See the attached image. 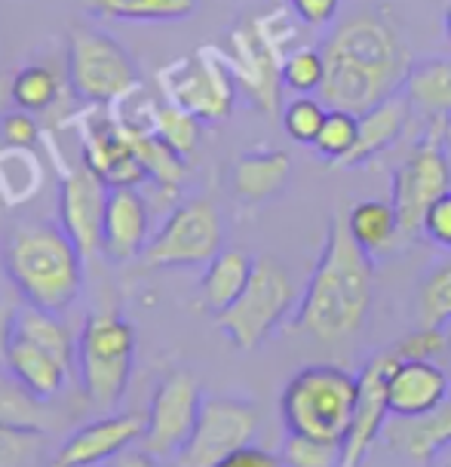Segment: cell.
<instances>
[{"label": "cell", "mask_w": 451, "mask_h": 467, "mask_svg": "<svg viewBox=\"0 0 451 467\" xmlns=\"http://www.w3.org/2000/svg\"><path fill=\"white\" fill-rule=\"evenodd\" d=\"M325 78L320 99L332 111L365 114L405 89L412 49L387 13L356 10L341 19L320 47Z\"/></svg>", "instance_id": "6da1fadb"}, {"label": "cell", "mask_w": 451, "mask_h": 467, "mask_svg": "<svg viewBox=\"0 0 451 467\" xmlns=\"http://www.w3.org/2000/svg\"><path fill=\"white\" fill-rule=\"evenodd\" d=\"M374 302V262L354 240L347 215L335 213L325 228L320 262L301 298L295 329L323 345L354 338L369 320Z\"/></svg>", "instance_id": "7a4b0ae2"}, {"label": "cell", "mask_w": 451, "mask_h": 467, "mask_svg": "<svg viewBox=\"0 0 451 467\" xmlns=\"http://www.w3.org/2000/svg\"><path fill=\"white\" fill-rule=\"evenodd\" d=\"M0 265L25 305L40 311L62 317L83 292L87 258L56 222L25 219L10 224L0 246Z\"/></svg>", "instance_id": "3957f363"}, {"label": "cell", "mask_w": 451, "mask_h": 467, "mask_svg": "<svg viewBox=\"0 0 451 467\" xmlns=\"http://www.w3.org/2000/svg\"><path fill=\"white\" fill-rule=\"evenodd\" d=\"M359 375L332 363L304 366L289 379L280 397V415L289 433L341 443L354 421Z\"/></svg>", "instance_id": "277c9868"}, {"label": "cell", "mask_w": 451, "mask_h": 467, "mask_svg": "<svg viewBox=\"0 0 451 467\" xmlns=\"http://www.w3.org/2000/svg\"><path fill=\"white\" fill-rule=\"evenodd\" d=\"M77 369L83 394L102 412L123 400L136 363V332L117 307H102L83 320L77 336Z\"/></svg>", "instance_id": "5b68a950"}, {"label": "cell", "mask_w": 451, "mask_h": 467, "mask_svg": "<svg viewBox=\"0 0 451 467\" xmlns=\"http://www.w3.org/2000/svg\"><path fill=\"white\" fill-rule=\"evenodd\" d=\"M65 80L80 102L111 105L138 87V68L127 49L105 31L74 25L68 31Z\"/></svg>", "instance_id": "8992f818"}, {"label": "cell", "mask_w": 451, "mask_h": 467, "mask_svg": "<svg viewBox=\"0 0 451 467\" xmlns=\"http://www.w3.org/2000/svg\"><path fill=\"white\" fill-rule=\"evenodd\" d=\"M292 305H295V283L289 271L273 258H255V271L246 289L231 307L215 314V323L233 348L255 350L286 320Z\"/></svg>", "instance_id": "52a82bcc"}, {"label": "cell", "mask_w": 451, "mask_h": 467, "mask_svg": "<svg viewBox=\"0 0 451 467\" xmlns=\"http://www.w3.org/2000/svg\"><path fill=\"white\" fill-rule=\"evenodd\" d=\"M451 191V161L446 141V117H433L427 139H421L394 172V203L403 240L424 234V219L436 200Z\"/></svg>", "instance_id": "ba28073f"}, {"label": "cell", "mask_w": 451, "mask_h": 467, "mask_svg": "<svg viewBox=\"0 0 451 467\" xmlns=\"http://www.w3.org/2000/svg\"><path fill=\"white\" fill-rule=\"evenodd\" d=\"M224 222L212 200L194 197L179 203L160 231L148 240L141 265L145 268H197L221 253Z\"/></svg>", "instance_id": "9c48e42d"}, {"label": "cell", "mask_w": 451, "mask_h": 467, "mask_svg": "<svg viewBox=\"0 0 451 467\" xmlns=\"http://www.w3.org/2000/svg\"><path fill=\"white\" fill-rule=\"evenodd\" d=\"M160 89L169 102L200 117L203 123H219L231 114L237 99V80L221 49H200L188 58H175L160 71Z\"/></svg>", "instance_id": "30bf717a"}, {"label": "cell", "mask_w": 451, "mask_h": 467, "mask_svg": "<svg viewBox=\"0 0 451 467\" xmlns=\"http://www.w3.org/2000/svg\"><path fill=\"white\" fill-rule=\"evenodd\" d=\"M200 409H203V390H200L197 375L185 369L169 372L150 397L141 449L157 462L179 458L200 421Z\"/></svg>", "instance_id": "8fae6325"}, {"label": "cell", "mask_w": 451, "mask_h": 467, "mask_svg": "<svg viewBox=\"0 0 451 467\" xmlns=\"http://www.w3.org/2000/svg\"><path fill=\"white\" fill-rule=\"evenodd\" d=\"M258 431V409L246 400L209 397L200 409V421L188 446L175 458V467H219L231 452L252 443Z\"/></svg>", "instance_id": "7c38bea8"}, {"label": "cell", "mask_w": 451, "mask_h": 467, "mask_svg": "<svg viewBox=\"0 0 451 467\" xmlns=\"http://www.w3.org/2000/svg\"><path fill=\"white\" fill-rule=\"evenodd\" d=\"M228 58L237 89H243L246 99L261 114H273L280 108L282 87V56L267 44L258 22H243L228 35V47L221 49Z\"/></svg>", "instance_id": "4fadbf2b"}, {"label": "cell", "mask_w": 451, "mask_h": 467, "mask_svg": "<svg viewBox=\"0 0 451 467\" xmlns=\"http://www.w3.org/2000/svg\"><path fill=\"white\" fill-rule=\"evenodd\" d=\"M399 363L396 348L381 350L359 372V400L354 421L347 428V437L341 440V467H363L365 455L374 446V440L381 437L384 424L390 419V397H387V381L394 366Z\"/></svg>", "instance_id": "5bb4252c"}, {"label": "cell", "mask_w": 451, "mask_h": 467, "mask_svg": "<svg viewBox=\"0 0 451 467\" xmlns=\"http://www.w3.org/2000/svg\"><path fill=\"white\" fill-rule=\"evenodd\" d=\"M111 185L87 163L71 170L58 185V224L68 231L83 258L102 255V224Z\"/></svg>", "instance_id": "9a60e30c"}, {"label": "cell", "mask_w": 451, "mask_h": 467, "mask_svg": "<svg viewBox=\"0 0 451 467\" xmlns=\"http://www.w3.org/2000/svg\"><path fill=\"white\" fill-rule=\"evenodd\" d=\"M145 421L138 412H114L83 424L53 455V467H96L111 462L145 437Z\"/></svg>", "instance_id": "2e32d148"}, {"label": "cell", "mask_w": 451, "mask_h": 467, "mask_svg": "<svg viewBox=\"0 0 451 467\" xmlns=\"http://www.w3.org/2000/svg\"><path fill=\"white\" fill-rule=\"evenodd\" d=\"M83 161L111 188H136L141 182H148L136 157V148H132L129 130L114 117L89 120V130L83 136Z\"/></svg>", "instance_id": "e0dca14e"}, {"label": "cell", "mask_w": 451, "mask_h": 467, "mask_svg": "<svg viewBox=\"0 0 451 467\" xmlns=\"http://www.w3.org/2000/svg\"><path fill=\"white\" fill-rule=\"evenodd\" d=\"M148 246V200L138 188H111L102 224V255L111 262L141 258Z\"/></svg>", "instance_id": "ac0fdd59"}, {"label": "cell", "mask_w": 451, "mask_h": 467, "mask_svg": "<svg viewBox=\"0 0 451 467\" xmlns=\"http://www.w3.org/2000/svg\"><path fill=\"white\" fill-rule=\"evenodd\" d=\"M451 394V375L439 369L433 360H403L394 366L387 381V397H390V415H424L430 409H436L442 400Z\"/></svg>", "instance_id": "d6986e66"}, {"label": "cell", "mask_w": 451, "mask_h": 467, "mask_svg": "<svg viewBox=\"0 0 451 467\" xmlns=\"http://www.w3.org/2000/svg\"><path fill=\"white\" fill-rule=\"evenodd\" d=\"M381 440L396 452L408 455L412 462L427 464L430 458H436L442 449L451 446V394L424 415H412V419L394 415V421L384 424Z\"/></svg>", "instance_id": "ffe728a7"}, {"label": "cell", "mask_w": 451, "mask_h": 467, "mask_svg": "<svg viewBox=\"0 0 451 467\" xmlns=\"http://www.w3.org/2000/svg\"><path fill=\"white\" fill-rule=\"evenodd\" d=\"M0 366H6V372H10L31 397H37L40 403H49V400H56L62 394L65 385H68V372H71V366L58 360L56 354H49V350L35 345V341H25L19 336H13Z\"/></svg>", "instance_id": "44dd1931"}, {"label": "cell", "mask_w": 451, "mask_h": 467, "mask_svg": "<svg viewBox=\"0 0 451 467\" xmlns=\"http://www.w3.org/2000/svg\"><path fill=\"white\" fill-rule=\"evenodd\" d=\"M408 117H412V102H408L405 93L384 99L372 111L359 114L356 145L338 166H363V163H369L372 157L384 154L405 132Z\"/></svg>", "instance_id": "7402d4cb"}, {"label": "cell", "mask_w": 451, "mask_h": 467, "mask_svg": "<svg viewBox=\"0 0 451 467\" xmlns=\"http://www.w3.org/2000/svg\"><path fill=\"white\" fill-rule=\"evenodd\" d=\"M292 161L286 151H246L233 161L231 170V188L243 203H264V200L277 197L289 185Z\"/></svg>", "instance_id": "603a6c76"}, {"label": "cell", "mask_w": 451, "mask_h": 467, "mask_svg": "<svg viewBox=\"0 0 451 467\" xmlns=\"http://www.w3.org/2000/svg\"><path fill=\"white\" fill-rule=\"evenodd\" d=\"M255 271V258L246 249H221L212 262L206 265L203 283H200V298L212 314H221L240 298L249 277Z\"/></svg>", "instance_id": "cb8c5ba5"}, {"label": "cell", "mask_w": 451, "mask_h": 467, "mask_svg": "<svg viewBox=\"0 0 451 467\" xmlns=\"http://www.w3.org/2000/svg\"><path fill=\"white\" fill-rule=\"evenodd\" d=\"M403 93L417 111L433 117H448L451 114V58L436 56L424 58V62L412 65V74L405 80Z\"/></svg>", "instance_id": "d4e9b609"}, {"label": "cell", "mask_w": 451, "mask_h": 467, "mask_svg": "<svg viewBox=\"0 0 451 467\" xmlns=\"http://www.w3.org/2000/svg\"><path fill=\"white\" fill-rule=\"evenodd\" d=\"M347 228L369 255L390 253L403 240L394 203H384V200H363V203H356L347 213Z\"/></svg>", "instance_id": "484cf974"}, {"label": "cell", "mask_w": 451, "mask_h": 467, "mask_svg": "<svg viewBox=\"0 0 451 467\" xmlns=\"http://www.w3.org/2000/svg\"><path fill=\"white\" fill-rule=\"evenodd\" d=\"M129 139H132V148H136L141 170H145V179L154 182L160 191L175 194L188 175L185 157L166 145L154 130H129Z\"/></svg>", "instance_id": "4316f807"}, {"label": "cell", "mask_w": 451, "mask_h": 467, "mask_svg": "<svg viewBox=\"0 0 451 467\" xmlns=\"http://www.w3.org/2000/svg\"><path fill=\"white\" fill-rule=\"evenodd\" d=\"M83 10L120 22H181L197 13L200 0H80Z\"/></svg>", "instance_id": "83f0119b"}, {"label": "cell", "mask_w": 451, "mask_h": 467, "mask_svg": "<svg viewBox=\"0 0 451 467\" xmlns=\"http://www.w3.org/2000/svg\"><path fill=\"white\" fill-rule=\"evenodd\" d=\"M65 87H68V80L58 78L49 65H25V68L10 74V102L22 111L44 114L62 99Z\"/></svg>", "instance_id": "f1b7e54d"}, {"label": "cell", "mask_w": 451, "mask_h": 467, "mask_svg": "<svg viewBox=\"0 0 451 467\" xmlns=\"http://www.w3.org/2000/svg\"><path fill=\"white\" fill-rule=\"evenodd\" d=\"M15 336L25 338V341H35L49 354H56L62 363L74 360V348L71 345V336H68V327L62 323L58 314H49V311H40V307H31L25 305L19 307V317H15Z\"/></svg>", "instance_id": "f546056e"}, {"label": "cell", "mask_w": 451, "mask_h": 467, "mask_svg": "<svg viewBox=\"0 0 451 467\" xmlns=\"http://www.w3.org/2000/svg\"><path fill=\"white\" fill-rule=\"evenodd\" d=\"M415 314H417V327L446 329L451 323V258L433 265L424 274L415 298Z\"/></svg>", "instance_id": "4dcf8cb0"}, {"label": "cell", "mask_w": 451, "mask_h": 467, "mask_svg": "<svg viewBox=\"0 0 451 467\" xmlns=\"http://www.w3.org/2000/svg\"><path fill=\"white\" fill-rule=\"evenodd\" d=\"M154 132L169 148H175L181 157H188V154H194L197 145H200V136H203V120L194 117L190 111H185L181 105L163 99V102L157 105V114H154Z\"/></svg>", "instance_id": "1f68e13d"}, {"label": "cell", "mask_w": 451, "mask_h": 467, "mask_svg": "<svg viewBox=\"0 0 451 467\" xmlns=\"http://www.w3.org/2000/svg\"><path fill=\"white\" fill-rule=\"evenodd\" d=\"M37 397H31L19 381L0 369V424H13V428H44V409Z\"/></svg>", "instance_id": "d6a6232c"}, {"label": "cell", "mask_w": 451, "mask_h": 467, "mask_svg": "<svg viewBox=\"0 0 451 467\" xmlns=\"http://www.w3.org/2000/svg\"><path fill=\"white\" fill-rule=\"evenodd\" d=\"M325 78V62L323 53L313 47H298L282 58V87L292 89L298 96L320 93Z\"/></svg>", "instance_id": "836d02e7"}, {"label": "cell", "mask_w": 451, "mask_h": 467, "mask_svg": "<svg viewBox=\"0 0 451 467\" xmlns=\"http://www.w3.org/2000/svg\"><path fill=\"white\" fill-rule=\"evenodd\" d=\"M280 462L282 467H341V443L289 433Z\"/></svg>", "instance_id": "e575fe53"}, {"label": "cell", "mask_w": 451, "mask_h": 467, "mask_svg": "<svg viewBox=\"0 0 451 467\" xmlns=\"http://www.w3.org/2000/svg\"><path fill=\"white\" fill-rule=\"evenodd\" d=\"M356 132H359V117L356 114L332 111L329 108V114H325V123H323L320 136H316V141H313V148L323 157H329L332 163H341L350 151H354Z\"/></svg>", "instance_id": "d590c367"}, {"label": "cell", "mask_w": 451, "mask_h": 467, "mask_svg": "<svg viewBox=\"0 0 451 467\" xmlns=\"http://www.w3.org/2000/svg\"><path fill=\"white\" fill-rule=\"evenodd\" d=\"M44 455V428L0 424V467H35Z\"/></svg>", "instance_id": "8d00e7d4"}, {"label": "cell", "mask_w": 451, "mask_h": 467, "mask_svg": "<svg viewBox=\"0 0 451 467\" xmlns=\"http://www.w3.org/2000/svg\"><path fill=\"white\" fill-rule=\"evenodd\" d=\"M325 114H329V108H325L323 99L298 96V99H292L286 105V111H282V127H286L289 139L301 141V145H313L325 123Z\"/></svg>", "instance_id": "74e56055"}, {"label": "cell", "mask_w": 451, "mask_h": 467, "mask_svg": "<svg viewBox=\"0 0 451 467\" xmlns=\"http://www.w3.org/2000/svg\"><path fill=\"white\" fill-rule=\"evenodd\" d=\"M442 350H448V336L436 327H417L396 345V354L403 360H433Z\"/></svg>", "instance_id": "f35d334b"}, {"label": "cell", "mask_w": 451, "mask_h": 467, "mask_svg": "<svg viewBox=\"0 0 451 467\" xmlns=\"http://www.w3.org/2000/svg\"><path fill=\"white\" fill-rule=\"evenodd\" d=\"M0 136H4V141L10 148H19V151H22V148L37 145L40 127H37L35 114L15 108V111H6L4 117H0Z\"/></svg>", "instance_id": "ab89813d"}, {"label": "cell", "mask_w": 451, "mask_h": 467, "mask_svg": "<svg viewBox=\"0 0 451 467\" xmlns=\"http://www.w3.org/2000/svg\"><path fill=\"white\" fill-rule=\"evenodd\" d=\"M424 237L442 249H451V191H446V194L427 210V219H424Z\"/></svg>", "instance_id": "60d3db41"}, {"label": "cell", "mask_w": 451, "mask_h": 467, "mask_svg": "<svg viewBox=\"0 0 451 467\" xmlns=\"http://www.w3.org/2000/svg\"><path fill=\"white\" fill-rule=\"evenodd\" d=\"M289 6H292V13L298 16V22L323 28V25L335 22L341 0H289Z\"/></svg>", "instance_id": "b9f144b4"}, {"label": "cell", "mask_w": 451, "mask_h": 467, "mask_svg": "<svg viewBox=\"0 0 451 467\" xmlns=\"http://www.w3.org/2000/svg\"><path fill=\"white\" fill-rule=\"evenodd\" d=\"M219 467H280V462L271 452L249 443V446H240L237 452H231Z\"/></svg>", "instance_id": "7bdbcfd3"}, {"label": "cell", "mask_w": 451, "mask_h": 467, "mask_svg": "<svg viewBox=\"0 0 451 467\" xmlns=\"http://www.w3.org/2000/svg\"><path fill=\"white\" fill-rule=\"evenodd\" d=\"M15 317H19V307H15L13 298L0 296V363L6 357V348L15 336Z\"/></svg>", "instance_id": "ee69618b"}, {"label": "cell", "mask_w": 451, "mask_h": 467, "mask_svg": "<svg viewBox=\"0 0 451 467\" xmlns=\"http://www.w3.org/2000/svg\"><path fill=\"white\" fill-rule=\"evenodd\" d=\"M114 467H157V458L145 449H127L123 455L114 458Z\"/></svg>", "instance_id": "f6af8a7d"}, {"label": "cell", "mask_w": 451, "mask_h": 467, "mask_svg": "<svg viewBox=\"0 0 451 467\" xmlns=\"http://www.w3.org/2000/svg\"><path fill=\"white\" fill-rule=\"evenodd\" d=\"M424 467H451V446L442 449V452L436 458H430V462L424 464Z\"/></svg>", "instance_id": "bcb514c9"}, {"label": "cell", "mask_w": 451, "mask_h": 467, "mask_svg": "<svg viewBox=\"0 0 451 467\" xmlns=\"http://www.w3.org/2000/svg\"><path fill=\"white\" fill-rule=\"evenodd\" d=\"M10 102V74H0V108Z\"/></svg>", "instance_id": "7dc6e473"}, {"label": "cell", "mask_w": 451, "mask_h": 467, "mask_svg": "<svg viewBox=\"0 0 451 467\" xmlns=\"http://www.w3.org/2000/svg\"><path fill=\"white\" fill-rule=\"evenodd\" d=\"M446 141H448V145H451V114L446 117Z\"/></svg>", "instance_id": "c3c4849f"}, {"label": "cell", "mask_w": 451, "mask_h": 467, "mask_svg": "<svg viewBox=\"0 0 451 467\" xmlns=\"http://www.w3.org/2000/svg\"><path fill=\"white\" fill-rule=\"evenodd\" d=\"M446 31H448V37H451V6H448V13H446Z\"/></svg>", "instance_id": "681fc988"}]
</instances>
